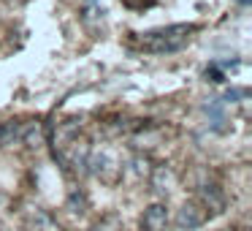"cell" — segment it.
<instances>
[{
  "label": "cell",
  "mask_w": 252,
  "mask_h": 231,
  "mask_svg": "<svg viewBox=\"0 0 252 231\" xmlns=\"http://www.w3.org/2000/svg\"><path fill=\"white\" fill-rule=\"evenodd\" d=\"M201 204H203L206 209L222 212L225 196H222V191H220V185H214V182H206V185H201Z\"/></svg>",
  "instance_id": "5b68a950"
},
{
  "label": "cell",
  "mask_w": 252,
  "mask_h": 231,
  "mask_svg": "<svg viewBox=\"0 0 252 231\" xmlns=\"http://www.w3.org/2000/svg\"><path fill=\"white\" fill-rule=\"evenodd\" d=\"M22 144H28V147L44 144V122H38V120L25 122L22 125Z\"/></svg>",
  "instance_id": "52a82bcc"
},
{
  "label": "cell",
  "mask_w": 252,
  "mask_h": 231,
  "mask_svg": "<svg viewBox=\"0 0 252 231\" xmlns=\"http://www.w3.org/2000/svg\"><path fill=\"white\" fill-rule=\"evenodd\" d=\"M22 125L25 122H19V120L3 122V125H0V147H8V144L22 142Z\"/></svg>",
  "instance_id": "8992f818"
},
{
  "label": "cell",
  "mask_w": 252,
  "mask_h": 231,
  "mask_svg": "<svg viewBox=\"0 0 252 231\" xmlns=\"http://www.w3.org/2000/svg\"><path fill=\"white\" fill-rule=\"evenodd\" d=\"M68 204H71V209H73V212H84V204H87V201H84V196H82V193H71Z\"/></svg>",
  "instance_id": "9c48e42d"
},
{
  "label": "cell",
  "mask_w": 252,
  "mask_h": 231,
  "mask_svg": "<svg viewBox=\"0 0 252 231\" xmlns=\"http://www.w3.org/2000/svg\"><path fill=\"white\" fill-rule=\"evenodd\" d=\"M239 3H241V6H247V3H250V0H239Z\"/></svg>",
  "instance_id": "8fae6325"
},
{
  "label": "cell",
  "mask_w": 252,
  "mask_h": 231,
  "mask_svg": "<svg viewBox=\"0 0 252 231\" xmlns=\"http://www.w3.org/2000/svg\"><path fill=\"white\" fill-rule=\"evenodd\" d=\"M206 218H209V212L201 201H185L176 209L174 223H176V229H182V231H195L206 223Z\"/></svg>",
  "instance_id": "7a4b0ae2"
},
{
  "label": "cell",
  "mask_w": 252,
  "mask_h": 231,
  "mask_svg": "<svg viewBox=\"0 0 252 231\" xmlns=\"http://www.w3.org/2000/svg\"><path fill=\"white\" fill-rule=\"evenodd\" d=\"M165 226H168V209H165V204H160V201L149 204L141 215V229L144 231H165Z\"/></svg>",
  "instance_id": "3957f363"
},
{
  "label": "cell",
  "mask_w": 252,
  "mask_h": 231,
  "mask_svg": "<svg viewBox=\"0 0 252 231\" xmlns=\"http://www.w3.org/2000/svg\"><path fill=\"white\" fill-rule=\"evenodd\" d=\"M176 177L174 171H171V166H155L152 171H149V185H152V191L158 193V196H168L171 188H174Z\"/></svg>",
  "instance_id": "277c9868"
},
{
  "label": "cell",
  "mask_w": 252,
  "mask_h": 231,
  "mask_svg": "<svg viewBox=\"0 0 252 231\" xmlns=\"http://www.w3.org/2000/svg\"><path fill=\"white\" fill-rule=\"evenodd\" d=\"M206 79H209V82H222V71H220L217 66L206 68Z\"/></svg>",
  "instance_id": "30bf717a"
},
{
  "label": "cell",
  "mask_w": 252,
  "mask_h": 231,
  "mask_svg": "<svg viewBox=\"0 0 252 231\" xmlns=\"http://www.w3.org/2000/svg\"><path fill=\"white\" fill-rule=\"evenodd\" d=\"M133 171H136L138 177H149L152 166H149V158H147V155H136V158H133Z\"/></svg>",
  "instance_id": "ba28073f"
},
{
  "label": "cell",
  "mask_w": 252,
  "mask_h": 231,
  "mask_svg": "<svg viewBox=\"0 0 252 231\" xmlns=\"http://www.w3.org/2000/svg\"><path fill=\"white\" fill-rule=\"evenodd\" d=\"M192 25H168V28H158L141 36V46L152 55H174V52L185 49L190 41Z\"/></svg>",
  "instance_id": "6da1fadb"
}]
</instances>
